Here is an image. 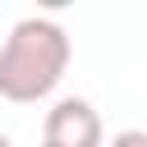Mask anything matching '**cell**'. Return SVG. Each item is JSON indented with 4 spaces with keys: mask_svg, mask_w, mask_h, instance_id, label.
Here are the masks:
<instances>
[{
    "mask_svg": "<svg viewBox=\"0 0 147 147\" xmlns=\"http://www.w3.org/2000/svg\"><path fill=\"white\" fill-rule=\"evenodd\" d=\"M110 147H147V129H124L110 138Z\"/></svg>",
    "mask_w": 147,
    "mask_h": 147,
    "instance_id": "obj_3",
    "label": "cell"
},
{
    "mask_svg": "<svg viewBox=\"0 0 147 147\" xmlns=\"http://www.w3.org/2000/svg\"><path fill=\"white\" fill-rule=\"evenodd\" d=\"M41 147H101V115L83 96H60L46 110Z\"/></svg>",
    "mask_w": 147,
    "mask_h": 147,
    "instance_id": "obj_2",
    "label": "cell"
},
{
    "mask_svg": "<svg viewBox=\"0 0 147 147\" xmlns=\"http://www.w3.org/2000/svg\"><path fill=\"white\" fill-rule=\"evenodd\" d=\"M69 32L46 18V14H32V18H18L0 46V96L14 101V106H32L41 96H51L69 69Z\"/></svg>",
    "mask_w": 147,
    "mask_h": 147,
    "instance_id": "obj_1",
    "label": "cell"
},
{
    "mask_svg": "<svg viewBox=\"0 0 147 147\" xmlns=\"http://www.w3.org/2000/svg\"><path fill=\"white\" fill-rule=\"evenodd\" d=\"M0 147H14V142H9V133H0Z\"/></svg>",
    "mask_w": 147,
    "mask_h": 147,
    "instance_id": "obj_4",
    "label": "cell"
}]
</instances>
